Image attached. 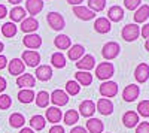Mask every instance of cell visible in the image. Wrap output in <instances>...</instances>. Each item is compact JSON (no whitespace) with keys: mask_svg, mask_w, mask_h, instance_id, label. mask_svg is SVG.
I'll use <instances>...</instances> for the list:
<instances>
[{"mask_svg":"<svg viewBox=\"0 0 149 133\" xmlns=\"http://www.w3.org/2000/svg\"><path fill=\"white\" fill-rule=\"evenodd\" d=\"M110 29H112L110 21H109L107 18H104V17H100V18H97V20L94 21V30H95L97 33L104 34V33H109Z\"/></svg>","mask_w":149,"mask_h":133,"instance_id":"cell-23","label":"cell"},{"mask_svg":"<svg viewBox=\"0 0 149 133\" xmlns=\"http://www.w3.org/2000/svg\"><path fill=\"white\" fill-rule=\"evenodd\" d=\"M17 26H15V22H12V21H8L5 22L3 26H2V30H0V33H2L5 38H14V36L17 34Z\"/></svg>","mask_w":149,"mask_h":133,"instance_id":"cell-32","label":"cell"},{"mask_svg":"<svg viewBox=\"0 0 149 133\" xmlns=\"http://www.w3.org/2000/svg\"><path fill=\"white\" fill-rule=\"evenodd\" d=\"M149 18V6L148 5H140L134 12V21L137 22H145Z\"/></svg>","mask_w":149,"mask_h":133,"instance_id":"cell-29","label":"cell"},{"mask_svg":"<svg viewBox=\"0 0 149 133\" xmlns=\"http://www.w3.org/2000/svg\"><path fill=\"white\" fill-rule=\"evenodd\" d=\"M19 133H34V130L30 129V127H22V129L19 130Z\"/></svg>","mask_w":149,"mask_h":133,"instance_id":"cell-50","label":"cell"},{"mask_svg":"<svg viewBox=\"0 0 149 133\" xmlns=\"http://www.w3.org/2000/svg\"><path fill=\"white\" fill-rule=\"evenodd\" d=\"M100 94L106 99H110V97H115L118 94V84L113 82V81H103L100 88H98Z\"/></svg>","mask_w":149,"mask_h":133,"instance_id":"cell-4","label":"cell"},{"mask_svg":"<svg viewBox=\"0 0 149 133\" xmlns=\"http://www.w3.org/2000/svg\"><path fill=\"white\" fill-rule=\"evenodd\" d=\"M43 9V0H26V10L30 14V17L37 15Z\"/></svg>","mask_w":149,"mask_h":133,"instance_id":"cell-22","label":"cell"},{"mask_svg":"<svg viewBox=\"0 0 149 133\" xmlns=\"http://www.w3.org/2000/svg\"><path fill=\"white\" fill-rule=\"evenodd\" d=\"M106 6V0H88V9L93 12H100Z\"/></svg>","mask_w":149,"mask_h":133,"instance_id":"cell-38","label":"cell"},{"mask_svg":"<svg viewBox=\"0 0 149 133\" xmlns=\"http://www.w3.org/2000/svg\"><path fill=\"white\" fill-rule=\"evenodd\" d=\"M95 112V103L93 100H84L79 105V114L85 118H91Z\"/></svg>","mask_w":149,"mask_h":133,"instance_id":"cell-18","label":"cell"},{"mask_svg":"<svg viewBox=\"0 0 149 133\" xmlns=\"http://www.w3.org/2000/svg\"><path fill=\"white\" fill-rule=\"evenodd\" d=\"M10 105H12V99H10V96L3 94V93L0 94V109H2V111L9 109Z\"/></svg>","mask_w":149,"mask_h":133,"instance_id":"cell-40","label":"cell"},{"mask_svg":"<svg viewBox=\"0 0 149 133\" xmlns=\"http://www.w3.org/2000/svg\"><path fill=\"white\" fill-rule=\"evenodd\" d=\"M79 91H81V85L74 79H70V81L66 82V93L67 94L76 96V94H79Z\"/></svg>","mask_w":149,"mask_h":133,"instance_id":"cell-37","label":"cell"},{"mask_svg":"<svg viewBox=\"0 0 149 133\" xmlns=\"http://www.w3.org/2000/svg\"><path fill=\"white\" fill-rule=\"evenodd\" d=\"M37 29H39V21H37L34 17H29V18H24L21 21V30L27 34L34 33Z\"/></svg>","mask_w":149,"mask_h":133,"instance_id":"cell-13","label":"cell"},{"mask_svg":"<svg viewBox=\"0 0 149 133\" xmlns=\"http://www.w3.org/2000/svg\"><path fill=\"white\" fill-rule=\"evenodd\" d=\"M124 18V9L121 6H112L109 8V12H107V20L109 21H113V22H119L121 20Z\"/></svg>","mask_w":149,"mask_h":133,"instance_id":"cell-28","label":"cell"},{"mask_svg":"<svg viewBox=\"0 0 149 133\" xmlns=\"http://www.w3.org/2000/svg\"><path fill=\"white\" fill-rule=\"evenodd\" d=\"M6 87H8V82H6V79H5L3 76H0V94H2V93L6 90Z\"/></svg>","mask_w":149,"mask_h":133,"instance_id":"cell-47","label":"cell"},{"mask_svg":"<svg viewBox=\"0 0 149 133\" xmlns=\"http://www.w3.org/2000/svg\"><path fill=\"white\" fill-rule=\"evenodd\" d=\"M54 45H55V48H58V50L64 51V50H69V48L72 46V41H70V38L67 34H58L54 39Z\"/></svg>","mask_w":149,"mask_h":133,"instance_id":"cell-27","label":"cell"},{"mask_svg":"<svg viewBox=\"0 0 149 133\" xmlns=\"http://www.w3.org/2000/svg\"><path fill=\"white\" fill-rule=\"evenodd\" d=\"M22 43L26 45L29 50H37L40 45H42V38L36 33H31V34H26L22 39Z\"/></svg>","mask_w":149,"mask_h":133,"instance_id":"cell-15","label":"cell"},{"mask_svg":"<svg viewBox=\"0 0 149 133\" xmlns=\"http://www.w3.org/2000/svg\"><path fill=\"white\" fill-rule=\"evenodd\" d=\"M134 78H136V81L140 82V84L146 82L148 78H149V66L146 63H140L137 67H136V70H134Z\"/></svg>","mask_w":149,"mask_h":133,"instance_id":"cell-20","label":"cell"},{"mask_svg":"<svg viewBox=\"0 0 149 133\" xmlns=\"http://www.w3.org/2000/svg\"><path fill=\"white\" fill-rule=\"evenodd\" d=\"M137 114L145 117V118L149 117V100H142L137 105Z\"/></svg>","mask_w":149,"mask_h":133,"instance_id":"cell-39","label":"cell"},{"mask_svg":"<svg viewBox=\"0 0 149 133\" xmlns=\"http://www.w3.org/2000/svg\"><path fill=\"white\" fill-rule=\"evenodd\" d=\"M61 117H63V114H61V111L58 109L57 106H49L46 112H45V120L52 124H57L61 121Z\"/></svg>","mask_w":149,"mask_h":133,"instance_id":"cell-19","label":"cell"},{"mask_svg":"<svg viewBox=\"0 0 149 133\" xmlns=\"http://www.w3.org/2000/svg\"><path fill=\"white\" fill-rule=\"evenodd\" d=\"M34 102H36V105L39 106V108H48L49 102H51V99H49V93L45 91V90L39 91V93H37V96L34 97Z\"/></svg>","mask_w":149,"mask_h":133,"instance_id":"cell-33","label":"cell"},{"mask_svg":"<svg viewBox=\"0 0 149 133\" xmlns=\"http://www.w3.org/2000/svg\"><path fill=\"white\" fill-rule=\"evenodd\" d=\"M76 67L79 70H85V72H90L91 69L95 67V58L91 55V54H85L84 57H81L76 63Z\"/></svg>","mask_w":149,"mask_h":133,"instance_id":"cell-7","label":"cell"},{"mask_svg":"<svg viewBox=\"0 0 149 133\" xmlns=\"http://www.w3.org/2000/svg\"><path fill=\"white\" fill-rule=\"evenodd\" d=\"M49 99H51V102L58 108V106H64L67 105L69 102V94L63 90H54L51 93V96H49Z\"/></svg>","mask_w":149,"mask_h":133,"instance_id":"cell-10","label":"cell"},{"mask_svg":"<svg viewBox=\"0 0 149 133\" xmlns=\"http://www.w3.org/2000/svg\"><path fill=\"white\" fill-rule=\"evenodd\" d=\"M122 39L127 42H133L140 36V27L137 24H127L125 27L122 29Z\"/></svg>","mask_w":149,"mask_h":133,"instance_id":"cell-5","label":"cell"},{"mask_svg":"<svg viewBox=\"0 0 149 133\" xmlns=\"http://www.w3.org/2000/svg\"><path fill=\"white\" fill-rule=\"evenodd\" d=\"M8 67V58L3 55V54H0V70Z\"/></svg>","mask_w":149,"mask_h":133,"instance_id":"cell-46","label":"cell"},{"mask_svg":"<svg viewBox=\"0 0 149 133\" xmlns=\"http://www.w3.org/2000/svg\"><path fill=\"white\" fill-rule=\"evenodd\" d=\"M9 17H10V21L12 22H21L24 18H26V9L22 6H14L9 12Z\"/></svg>","mask_w":149,"mask_h":133,"instance_id":"cell-26","label":"cell"},{"mask_svg":"<svg viewBox=\"0 0 149 133\" xmlns=\"http://www.w3.org/2000/svg\"><path fill=\"white\" fill-rule=\"evenodd\" d=\"M49 133H64V127L60 126V124H54L49 129Z\"/></svg>","mask_w":149,"mask_h":133,"instance_id":"cell-43","label":"cell"},{"mask_svg":"<svg viewBox=\"0 0 149 133\" xmlns=\"http://www.w3.org/2000/svg\"><path fill=\"white\" fill-rule=\"evenodd\" d=\"M95 109L100 112L102 115H110L113 112V103L110 102V99H98L97 100V105H95Z\"/></svg>","mask_w":149,"mask_h":133,"instance_id":"cell-16","label":"cell"},{"mask_svg":"<svg viewBox=\"0 0 149 133\" xmlns=\"http://www.w3.org/2000/svg\"><path fill=\"white\" fill-rule=\"evenodd\" d=\"M3 50H5V45H3V42H0V54H2Z\"/></svg>","mask_w":149,"mask_h":133,"instance_id":"cell-53","label":"cell"},{"mask_svg":"<svg viewBox=\"0 0 149 133\" xmlns=\"http://www.w3.org/2000/svg\"><path fill=\"white\" fill-rule=\"evenodd\" d=\"M139 94H140V88L136 85V84H130V85H127L125 88H124L122 99L125 102H134L139 97Z\"/></svg>","mask_w":149,"mask_h":133,"instance_id":"cell-12","label":"cell"},{"mask_svg":"<svg viewBox=\"0 0 149 133\" xmlns=\"http://www.w3.org/2000/svg\"><path fill=\"white\" fill-rule=\"evenodd\" d=\"M142 3V0H124V5L128 10H136Z\"/></svg>","mask_w":149,"mask_h":133,"instance_id":"cell-41","label":"cell"},{"mask_svg":"<svg viewBox=\"0 0 149 133\" xmlns=\"http://www.w3.org/2000/svg\"><path fill=\"white\" fill-rule=\"evenodd\" d=\"M46 21L49 24V27H51L52 30H63L64 26H66V21L63 18V15L58 14V12H48V15H46Z\"/></svg>","mask_w":149,"mask_h":133,"instance_id":"cell-2","label":"cell"},{"mask_svg":"<svg viewBox=\"0 0 149 133\" xmlns=\"http://www.w3.org/2000/svg\"><path fill=\"white\" fill-rule=\"evenodd\" d=\"M119 51H121V46L118 42H107L102 48V55L106 60H113L119 55Z\"/></svg>","mask_w":149,"mask_h":133,"instance_id":"cell-3","label":"cell"},{"mask_svg":"<svg viewBox=\"0 0 149 133\" xmlns=\"http://www.w3.org/2000/svg\"><path fill=\"white\" fill-rule=\"evenodd\" d=\"M8 69H9V74L10 75L19 76V75L24 74V70H26V64L22 63L21 58H12L10 62L8 63Z\"/></svg>","mask_w":149,"mask_h":133,"instance_id":"cell-11","label":"cell"},{"mask_svg":"<svg viewBox=\"0 0 149 133\" xmlns=\"http://www.w3.org/2000/svg\"><path fill=\"white\" fill-rule=\"evenodd\" d=\"M85 129L88 130V133H103L104 130V124L102 120L98 118H88V121L85 123Z\"/></svg>","mask_w":149,"mask_h":133,"instance_id":"cell-17","label":"cell"},{"mask_svg":"<svg viewBox=\"0 0 149 133\" xmlns=\"http://www.w3.org/2000/svg\"><path fill=\"white\" fill-rule=\"evenodd\" d=\"M140 34L143 36L145 39H149V24H145V26L142 27V30H140Z\"/></svg>","mask_w":149,"mask_h":133,"instance_id":"cell-44","label":"cell"},{"mask_svg":"<svg viewBox=\"0 0 149 133\" xmlns=\"http://www.w3.org/2000/svg\"><path fill=\"white\" fill-rule=\"evenodd\" d=\"M67 55H69L70 60H73V62H78L81 57L85 55V48H84L82 45H79V43H74V45H72V46L69 48Z\"/></svg>","mask_w":149,"mask_h":133,"instance_id":"cell-24","label":"cell"},{"mask_svg":"<svg viewBox=\"0 0 149 133\" xmlns=\"http://www.w3.org/2000/svg\"><path fill=\"white\" fill-rule=\"evenodd\" d=\"M145 48H146V51H149V39H146V42H145Z\"/></svg>","mask_w":149,"mask_h":133,"instance_id":"cell-52","label":"cell"},{"mask_svg":"<svg viewBox=\"0 0 149 133\" xmlns=\"http://www.w3.org/2000/svg\"><path fill=\"white\" fill-rule=\"evenodd\" d=\"M122 123L125 127L133 129L139 124V114L134 112V111H127L125 114L122 115Z\"/></svg>","mask_w":149,"mask_h":133,"instance_id":"cell-21","label":"cell"},{"mask_svg":"<svg viewBox=\"0 0 149 133\" xmlns=\"http://www.w3.org/2000/svg\"><path fill=\"white\" fill-rule=\"evenodd\" d=\"M84 0H67V3H70L72 6H79V3H82Z\"/></svg>","mask_w":149,"mask_h":133,"instance_id":"cell-49","label":"cell"},{"mask_svg":"<svg viewBox=\"0 0 149 133\" xmlns=\"http://www.w3.org/2000/svg\"><path fill=\"white\" fill-rule=\"evenodd\" d=\"M74 81H76L79 85H91L93 82V75L90 72H85V70H78L76 74H74Z\"/></svg>","mask_w":149,"mask_h":133,"instance_id":"cell-25","label":"cell"},{"mask_svg":"<svg viewBox=\"0 0 149 133\" xmlns=\"http://www.w3.org/2000/svg\"><path fill=\"white\" fill-rule=\"evenodd\" d=\"M113 74H115V67L109 62H103L100 64H97L95 67V76L102 81H109L113 76Z\"/></svg>","mask_w":149,"mask_h":133,"instance_id":"cell-1","label":"cell"},{"mask_svg":"<svg viewBox=\"0 0 149 133\" xmlns=\"http://www.w3.org/2000/svg\"><path fill=\"white\" fill-rule=\"evenodd\" d=\"M8 2H9V3H12L14 6H18V5L22 2V0H8Z\"/></svg>","mask_w":149,"mask_h":133,"instance_id":"cell-51","label":"cell"},{"mask_svg":"<svg viewBox=\"0 0 149 133\" xmlns=\"http://www.w3.org/2000/svg\"><path fill=\"white\" fill-rule=\"evenodd\" d=\"M70 133H88V130H86L85 127H82V126H74L70 130Z\"/></svg>","mask_w":149,"mask_h":133,"instance_id":"cell-45","label":"cell"},{"mask_svg":"<svg viewBox=\"0 0 149 133\" xmlns=\"http://www.w3.org/2000/svg\"><path fill=\"white\" fill-rule=\"evenodd\" d=\"M21 60H22L24 64H27L30 67H37V66H39V63H40V54L37 52V51H33V50L24 51Z\"/></svg>","mask_w":149,"mask_h":133,"instance_id":"cell-6","label":"cell"},{"mask_svg":"<svg viewBox=\"0 0 149 133\" xmlns=\"http://www.w3.org/2000/svg\"><path fill=\"white\" fill-rule=\"evenodd\" d=\"M34 78H37L39 81H49L52 78V67L49 64H40L36 67V72H34Z\"/></svg>","mask_w":149,"mask_h":133,"instance_id":"cell-9","label":"cell"},{"mask_svg":"<svg viewBox=\"0 0 149 133\" xmlns=\"http://www.w3.org/2000/svg\"><path fill=\"white\" fill-rule=\"evenodd\" d=\"M73 14L76 15L79 20H84V21H90L95 17V12H93L91 9H88L86 6H73Z\"/></svg>","mask_w":149,"mask_h":133,"instance_id":"cell-14","label":"cell"},{"mask_svg":"<svg viewBox=\"0 0 149 133\" xmlns=\"http://www.w3.org/2000/svg\"><path fill=\"white\" fill-rule=\"evenodd\" d=\"M17 97L21 103H31L36 97V94H34L33 90H19Z\"/></svg>","mask_w":149,"mask_h":133,"instance_id":"cell-34","label":"cell"},{"mask_svg":"<svg viewBox=\"0 0 149 133\" xmlns=\"http://www.w3.org/2000/svg\"><path fill=\"white\" fill-rule=\"evenodd\" d=\"M63 120H64V124L73 126V124L78 123V120H79V112L74 111V109H69V111L63 115Z\"/></svg>","mask_w":149,"mask_h":133,"instance_id":"cell-36","label":"cell"},{"mask_svg":"<svg viewBox=\"0 0 149 133\" xmlns=\"http://www.w3.org/2000/svg\"><path fill=\"white\" fill-rule=\"evenodd\" d=\"M136 133H149V123L148 121L139 123L136 127Z\"/></svg>","mask_w":149,"mask_h":133,"instance_id":"cell-42","label":"cell"},{"mask_svg":"<svg viewBox=\"0 0 149 133\" xmlns=\"http://www.w3.org/2000/svg\"><path fill=\"white\" fill-rule=\"evenodd\" d=\"M8 15V9L5 5H0V20H3L5 17Z\"/></svg>","mask_w":149,"mask_h":133,"instance_id":"cell-48","label":"cell"},{"mask_svg":"<svg viewBox=\"0 0 149 133\" xmlns=\"http://www.w3.org/2000/svg\"><path fill=\"white\" fill-rule=\"evenodd\" d=\"M9 124L14 129H21L24 124H26V118H24V115L19 114V112H14L9 117Z\"/></svg>","mask_w":149,"mask_h":133,"instance_id":"cell-31","label":"cell"},{"mask_svg":"<svg viewBox=\"0 0 149 133\" xmlns=\"http://www.w3.org/2000/svg\"><path fill=\"white\" fill-rule=\"evenodd\" d=\"M36 84V78L30 74H22L17 78V85L21 87V90H33Z\"/></svg>","mask_w":149,"mask_h":133,"instance_id":"cell-8","label":"cell"},{"mask_svg":"<svg viewBox=\"0 0 149 133\" xmlns=\"http://www.w3.org/2000/svg\"><path fill=\"white\" fill-rule=\"evenodd\" d=\"M51 64L57 69H63L66 67V57L63 55V52H54L51 55Z\"/></svg>","mask_w":149,"mask_h":133,"instance_id":"cell-35","label":"cell"},{"mask_svg":"<svg viewBox=\"0 0 149 133\" xmlns=\"http://www.w3.org/2000/svg\"><path fill=\"white\" fill-rule=\"evenodd\" d=\"M45 126H46V120H45L43 115L37 114V115H33L30 118V129H33V130H43Z\"/></svg>","mask_w":149,"mask_h":133,"instance_id":"cell-30","label":"cell"}]
</instances>
